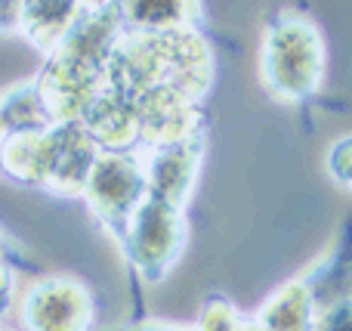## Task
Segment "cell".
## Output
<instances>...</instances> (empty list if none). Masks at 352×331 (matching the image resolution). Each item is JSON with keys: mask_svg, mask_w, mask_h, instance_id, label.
Wrapping results in <instances>:
<instances>
[{"mask_svg": "<svg viewBox=\"0 0 352 331\" xmlns=\"http://www.w3.org/2000/svg\"><path fill=\"white\" fill-rule=\"evenodd\" d=\"M324 68V47L318 28L306 16L281 12L266 34L263 78L278 99H303L316 93Z\"/></svg>", "mask_w": 352, "mask_h": 331, "instance_id": "cell-1", "label": "cell"}, {"mask_svg": "<svg viewBox=\"0 0 352 331\" xmlns=\"http://www.w3.org/2000/svg\"><path fill=\"white\" fill-rule=\"evenodd\" d=\"M84 195L90 208L99 214V220L105 223V229L121 245L136 208L148 195L146 167L130 152H99L90 180L84 186Z\"/></svg>", "mask_w": 352, "mask_h": 331, "instance_id": "cell-2", "label": "cell"}, {"mask_svg": "<svg viewBox=\"0 0 352 331\" xmlns=\"http://www.w3.org/2000/svg\"><path fill=\"white\" fill-rule=\"evenodd\" d=\"M182 245H186L182 208L146 195L142 204L136 208L133 220H130V226H127V235H124V242H121L130 264H133L148 282H158L173 266V260L179 257Z\"/></svg>", "mask_w": 352, "mask_h": 331, "instance_id": "cell-3", "label": "cell"}, {"mask_svg": "<svg viewBox=\"0 0 352 331\" xmlns=\"http://www.w3.org/2000/svg\"><path fill=\"white\" fill-rule=\"evenodd\" d=\"M201 152H204L201 134L186 142H176V146L146 149L142 167H146L148 195L182 208L188 198V189H192V183H195V173H198Z\"/></svg>", "mask_w": 352, "mask_h": 331, "instance_id": "cell-4", "label": "cell"}, {"mask_svg": "<svg viewBox=\"0 0 352 331\" xmlns=\"http://www.w3.org/2000/svg\"><path fill=\"white\" fill-rule=\"evenodd\" d=\"M25 319L31 331H84L90 322V297L80 285L50 279L28 295Z\"/></svg>", "mask_w": 352, "mask_h": 331, "instance_id": "cell-5", "label": "cell"}, {"mask_svg": "<svg viewBox=\"0 0 352 331\" xmlns=\"http://www.w3.org/2000/svg\"><path fill=\"white\" fill-rule=\"evenodd\" d=\"M316 307V288L306 282H291L269 297L256 322L263 331H312Z\"/></svg>", "mask_w": 352, "mask_h": 331, "instance_id": "cell-6", "label": "cell"}, {"mask_svg": "<svg viewBox=\"0 0 352 331\" xmlns=\"http://www.w3.org/2000/svg\"><path fill=\"white\" fill-rule=\"evenodd\" d=\"M124 16L142 31H176L188 22L195 0H121Z\"/></svg>", "mask_w": 352, "mask_h": 331, "instance_id": "cell-7", "label": "cell"}, {"mask_svg": "<svg viewBox=\"0 0 352 331\" xmlns=\"http://www.w3.org/2000/svg\"><path fill=\"white\" fill-rule=\"evenodd\" d=\"M316 325L312 331H352V291H340L334 297L316 295Z\"/></svg>", "mask_w": 352, "mask_h": 331, "instance_id": "cell-8", "label": "cell"}, {"mask_svg": "<svg viewBox=\"0 0 352 331\" xmlns=\"http://www.w3.org/2000/svg\"><path fill=\"white\" fill-rule=\"evenodd\" d=\"M198 331H263V328H260L256 319H244V316H238L229 301L213 297V301H207L204 313H201V328Z\"/></svg>", "mask_w": 352, "mask_h": 331, "instance_id": "cell-9", "label": "cell"}, {"mask_svg": "<svg viewBox=\"0 0 352 331\" xmlns=\"http://www.w3.org/2000/svg\"><path fill=\"white\" fill-rule=\"evenodd\" d=\"M328 164H331V173H334L340 183L352 186V136L343 142H337L328 155Z\"/></svg>", "mask_w": 352, "mask_h": 331, "instance_id": "cell-10", "label": "cell"}, {"mask_svg": "<svg viewBox=\"0 0 352 331\" xmlns=\"http://www.w3.org/2000/svg\"><path fill=\"white\" fill-rule=\"evenodd\" d=\"M136 331H179V328H136Z\"/></svg>", "mask_w": 352, "mask_h": 331, "instance_id": "cell-11", "label": "cell"}]
</instances>
